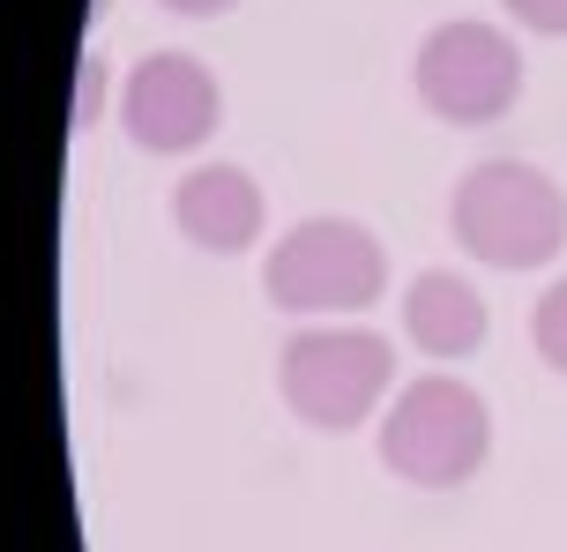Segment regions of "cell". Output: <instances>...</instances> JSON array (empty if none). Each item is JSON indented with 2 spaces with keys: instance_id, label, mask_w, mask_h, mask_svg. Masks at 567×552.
I'll list each match as a JSON object with an SVG mask.
<instances>
[{
  "instance_id": "8",
  "label": "cell",
  "mask_w": 567,
  "mask_h": 552,
  "mask_svg": "<svg viewBox=\"0 0 567 552\" xmlns=\"http://www.w3.org/2000/svg\"><path fill=\"white\" fill-rule=\"evenodd\" d=\"M403 329L425 358H471L485 344V299L471 277H449V269H425L403 291Z\"/></svg>"
},
{
  "instance_id": "11",
  "label": "cell",
  "mask_w": 567,
  "mask_h": 552,
  "mask_svg": "<svg viewBox=\"0 0 567 552\" xmlns=\"http://www.w3.org/2000/svg\"><path fill=\"white\" fill-rule=\"evenodd\" d=\"M97 90H105V60L83 53V90H75V135H83L90 119H97Z\"/></svg>"
},
{
  "instance_id": "4",
  "label": "cell",
  "mask_w": 567,
  "mask_h": 552,
  "mask_svg": "<svg viewBox=\"0 0 567 552\" xmlns=\"http://www.w3.org/2000/svg\"><path fill=\"white\" fill-rule=\"evenodd\" d=\"M396 381V351L373 329H299L277 358V388L291 418H307L313 434H351L367 426L373 404Z\"/></svg>"
},
{
  "instance_id": "6",
  "label": "cell",
  "mask_w": 567,
  "mask_h": 552,
  "mask_svg": "<svg viewBox=\"0 0 567 552\" xmlns=\"http://www.w3.org/2000/svg\"><path fill=\"white\" fill-rule=\"evenodd\" d=\"M217 119H225V90H217V75L195 53L135 60V75L120 90V127L150 157H187V149H202L217 135Z\"/></svg>"
},
{
  "instance_id": "10",
  "label": "cell",
  "mask_w": 567,
  "mask_h": 552,
  "mask_svg": "<svg viewBox=\"0 0 567 552\" xmlns=\"http://www.w3.org/2000/svg\"><path fill=\"white\" fill-rule=\"evenodd\" d=\"M530 38H567V0H501Z\"/></svg>"
},
{
  "instance_id": "12",
  "label": "cell",
  "mask_w": 567,
  "mask_h": 552,
  "mask_svg": "<svg viewBox=\"0 0 567 552\" xmlns=\"http://www.w3.org/2000/svg\"><path fill=\"white\" fill-rule=\"evenodd\" d=\"M165 8H172V15H195V23H202V15H225V8H239V0H165Z\"/></svg>"
},
{
  "instance_id": "1",
  "label": "cell",
  "mask_w": 567,
  "mask_h": 552,
  "mask_svg": "<svg viewBox=\"0 0 567 552\" xmlns=\"http://www.w3.org/2000/svg\"><path fill=\"white\" fill-rule=\"evenodd\" d=\"M449 232L485 269H545L567 247V195L553 173L523 157H485L455 179Z\"/></svg>"
},
{
  "instance_id": "7",
  "label": "cell",
  "mask_w": 567,
  "mask_h": 552,
  "mask_svg": "<svg viewBox=\"0 0 567 552\" xmlns=\"http://www.w3.org/2000/svg\"><path fill=\"white\" fill-rule=\"evenodd\" d=\"M172 217L209 254H247L261 239V217L269 209H261L255 173H239V165H195V173L172 187Z\"/></svg>"
},
{
  "instance_id": "2",
  "label": "cell",
  "mask_w": 567,
  "mask_h": 552,
  "mask_svg": "<svg viewBox=\"0 0 567 552\" xmlns=\"http://www.w3.org/2000/svg\"><path fill=\"white\" fill-rule=\"evenodd\" d=\"M493 456V410L471 381L455 374H425L403 381V396L381 418V464L396 470L403 486H425V493H449V486H471Z\"/></svg>"
},
{
  "instance_id": "9",
  "label": "cell",
  "mask_w": 567,
  "mask_h": 552,
  "mask_svg": "<svg viewBox=\"0 0 567 552\" xmlns=\"http://www.w3.org/2000/svg\"><path fill=\"white\" fill-rule=\"evenodd\" d=\"M530 344L553 374H567V277L538 291V314H530Z\"/></svg>"
},
{
  "instance_id": "3",
  "label": "cell",
  "mask_w": 567,
  "mask_h": 552,
  "mask_svg": "<svg viewBox=\"0 0 567 552\" xmlns=\"http://www.w3.org/2000/svg\"><path fill=\"white\" fill-rule=\"evenodd\" d=\"M261 291L284 314H359L389 291V254L351 217H307L269 247Z\"/></svg>"
},
{
  "instance_id": "5",
  "label": "cell",
  "mask_w": 567,
  "mask_h": 552,
  "mask_svg": "<svg viewBox=\"0 0 567 552\" xmlns=\"http://www.w3.org/2000/svg\"><path fill=\"white\" fill-rule=\"evenodd\" d=\"M419 97L433 119L449 127H493L515 113L523 97V53L515 38H501L493 23H441L419 45Z\"/></svg>"
}]
</instances>
